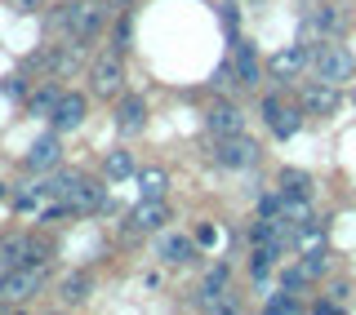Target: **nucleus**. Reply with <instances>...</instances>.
Wrapping results in <instances>:
<instances>
[{
    "instance_id": "obj_1",
    "label": "nucleus",
    "mask_w": 356,
    "mask_h": 315,
    "mask_svg": "<svg viewBox=\"0 0 356 315\" xmlns=\"http://www.w3.org/2000/svg\"><path fill=\"white\" fill-rule=\"evenodd\" d=\"M107 22V5L103 0H67L63 14H58V27L67 31V40H94Z\"/></svg>"
},
{
    "instance_id": "obj_2",
    "label": "nucleus",
    "mask_w": 356,
    "mask_h": 315,
    "mask_svg": "<svg viewBox=\"0 0 356 315\" xmlns=\"http://www.w3.org/2000/svg\"><path fill=\"white\" fill-rule=\"evenodd\" d=\"M44 284V266H9L0 271V307H18V302L36 298Z\"/></svg>"
},
{
    "instance_id": "obj_3",
    "label": "nucleus",
    "mask_w": 356,
    "mask_h": 315,
    "mask_svg": "<svg viewBox=\"0 0 356 315\" xmlns=\"http://www.w3.org/2000/svg\"><path fill=\"white\" fill-rule=\"evenodd\" d=\"M312 71H316V80L325 85H348L356 76V58L343 44H321L316 53H312Z\"/></svg>"
},
{
    "instance_id": "obj_4",
    "label": "nucleus",
    "mask_w": 356,
    "mask_h": 315,
    "mask_svg": "<svg viewBox=\"0 0 356 315\" xmlns=\"http://www.w3.org/2000/svg\"><path fill=\"white\" fill-rule=\"evenodd\" d=\"M49 262V244H36L31 235H14L0 244V266H44Z\"/></svg>"
},
{
    "instance_id": "obj_5",
    "label": "nucleus",
    "mask_w": 356,
    "mask_h": 315,
    "mask_svg": "<svg viewBox=\"0 0 356 315\" xmlns=\"http://www.w3.org/2000/svg\"><path fill=\"white\" fill-rule=\"evenodd\" d=\"M89 89H94L98 98H120V89H125V67H120L116 53L94 58V67H89Z\"/></svg>"
},
{
    "instance_id": "obj_6",
    "label": "nucleus",
    "mask_w": 356,
    "mask_h": 315,
    "mask_svg": "<svg viewBox=\"0 0 356 315\" xmlns=\"http://www.w3.org/2000/svg\"><path fill=\"white\" fill-rule=\"evenodd\" d=\"M214 160L227 164V169H250V164H259V142L245 138V133H236V138H222V147L214 151Z\"/></svg>"
},
{
    "instance_id": "obj_7",
    "label": "nucleus",
    "mask_w": 356,
    "mask_h": 315,
    "mask_svg": "<svg viewBox=\"0 0 356 315\" xmlns=\"http://www.w3.org/2000/svg\"><path fill=\"white\" fill-rule=\"evenodd\" d=\"M263 116H267V125H272L276 138H294L307 111H303V107H298V111H294V107H281V98H267V103H263Z\"/></svg>"
},
{
    "instance_id": "obj_8",
    "label": "nucleus",
    "mask_w": 356,
    "mask_h": 315,
    "mask_svg": "<svg viewBox=\"0 0 356 315\" xmlns=\"http://www.w3.org/2000/svg\"><path fill=\"white\" fill-rule=\"evenodd\" d=\"M165 222H170V205H165L161 196H156V200L143 196V200H138V209L129 213V227H134V231H161Z\"/></svg>"
},
{
    "instance_id": "obj_9",
    "label": "nucleus",
    "mask_w": 356,
    "mask_h": 315,
    "mask_svg": "<svg viewBox=\"0 0 356 315\" xmlns=\"http://www.w3.org/2000/svg\"><path fill=\"white\" fill-rule=\"evenodd\" d=\"M303 111L307 116H330V111H339V85H325V80L307 85L303 89Z\"/></svg>"
},
{
    "instance_id": "obj_10",
    "label": "nucleus",
    "mask_w": 356,
    "mask_h": 315,
    "mask_svg": "<svg viewBox=\"0 0 356 315\" xmlns=\"http://www.w3.org/2000/svg\"><path fill=\"white\" fill-rule=\"evenodd\" d=\"M209 133L222 142V138H236V133H245V116L232 103H218L214 111H209Z\"/></svg>"
},
{
    "instance_id": "obj_11",
    "label": "nucleus",
    "mask_w": 356,
    "mask_h": 315,
    "mask_svg": "<svg viewBox=\"0 0 356 315\" xmlns=\"http://www.w3.org/2000/svg\"><path fill=\"white\" fill-rule=\"evenodd\" d=\"M116 125H120V133H143V129H147V103H143L138 94L120 98V107H116Z\"/></svg>"
},
{
    "instance_id": "obj_12",
    "label": "nucleus",
    "mask_w": 356,
    "mask_h": 315,
    "mask_svg": "<svg viewBox=\"0 0 356 315\" xmlns=\"http://www.w3.org/2000/svg\"><path fill=\"white\" fill-rule=\"evenodd\" d=\"M85 94H63L58 98V107H54V129H81V120H85Z\"/></svg>"
},
{
    "instance_id": "obj_13",
    "label": "nucleus",
    "mask_w": 356,
    "mask_h": 315,
    "mask_svg": "<svg viewBox=\"0 0 356 315\" xmlns=\"http://www.w3.org/2000/svg\"><path fill=\"white\" fill-rule=\"evenodd\" d=\"M281 222L285 227H294V231H303V227H312V200L307 196H289V191H281Z\"/></svg>"
},
{
    "instance_id": "obj_14",
    "label": "nucleus",
    "mask_w": 356,
    "mask_h": 315,
    "mask_svg": "<svg viewBox=\"0 0 356 315\" xmlns=\"http://www.w3.org/2000/svg\"><path fill=\"white\" fill-rule=\"evenodd\" d=\"M63 164V147L58 138H36L27 151V169H36V173H44V169H58Z\"/></svg>"
},
{
    "instance_id": "obj_15",
    "label": "nucleus",
    "mask_w": 356,
    "mask_h": 315,
    "mask_svg": "<svg viewBox=\"0 0 356 315\" xmlns=\"http://www.w3.org/2000/svg\"><path fill=\"white\" fill-rule=\"evenodd\" d=\"M339 27H343V14H339V9H312L307 22H303V40H312L316 31H321V36H334Z\"/></svg>"
},
{
    "instance_id": "obj_16",
    "label": "nucleus",
    "mask_w": 356,
    "mask_h": 315,
    "mask_svg": "<svg viewBox=\"0 0 356 315\" xmlns=\"http://www.w3.org/2000/svg\"><path fill=\"white\" fill-rule=\"evenodd\" d=\"M312 58V53L303 49V44H289V49H281L272 58V76H281V80H289V76H298L303 71V62Z\"/></svg>"
},
{
    "instance_id": "obj_17",
    "label": "nucleus",
    "mask_w": 356,
    "mask_h": 315,
    "mask_svg": "<svg viewBox=\"0 0 356 315\" xmlns=\"http://www.w3.org/2000/svg\"><path fill=\"white\" fill-rule=\"evenodd\" d=\"M232 76H236V85H259V58H254L250 44H236V53H232Z\"/></svg>"
},
{
    "instance_id": "obj_18",
    "label": "nucleus",
    "mask_w": 356,
    "mask_h": 315,
    "mask_svg": "<svg viewBox=\"0 0 356 315\" xmlns=\"http://www.w3.org/2000/svg\"><path fill=\"white\" fill-rule=\"evenodd\" d=\"M156 253H161L165 262H192V253H196V240H187V235H161Z\"/></svg>"
},
{
    "instance_id": "obj_19",
    "label": "nucleus",
    "mask_w": 356,
    "mask_h": 315,
    "mask_svg": "<svg viewBox=\"0 0 356 315\" xmlns=\"http://www.w3.org/2000/svg\"><path fill=\"white\" fill-rule=\"evenodd\" d=\"M165 187H170V173H165V169H138V191L147 200L165 196Z\"/></svg>"
},
{
    "instance_id": "obj_20",
    "label": "nucleus",
    "mask_w": 356,
    "mask_h": 315,
    "mask_svg": "<svg viewBox=\"0 0 356 315\" xmlns=\"http://www.w3.org/2000/svg\"><path fill=\"white\" fill-rule=\"evenodd\" d=\"M107 178H111V182H120V178H138L134 155H129V151H111V155H107Z\"/></svg>"
},
{
    "instance_id": "obj_21",
    "label": "nucleus",
    "mask_w": 356,
    "mask_h": 315,
    "mask_svg": "<svg viewBox=\"0 0 356 315\" xmlns=\"http://www.w3.org/2000/svg\"><path fill=\"white\" fill-rule=\"evenodd\" d=\"M281 191H289V196H307L312 178L303 173V169H281Z\"/></svg>"
},
{
    "instance_id": "obj_22",
    "label": "nucleus",
    "mask_w": 356,
    "mask_h": 315,
    "mask_svg": "<svg viewBox=\"0 0 356 315\" xmlns=\"http://www.w3.org/2000/svg\"><path fill=\"white\" fill-rule=\"evenodd\" d=\"M89 298V275H67L63 280V302L67 307H76V302Z\"/></svg>"
},
{
    "instance_id": "obj_23",
    "label": "nucleus",
    "mask_w": 356,
    "mask_h": 315,
    "mask_svg": "<svg viewBox=\"0 0 356 315\" xmlns=\"http://www.w3.org/2000/svg\"><path fill=\"white\" fill-rule=\"evenodd\" d=\"M58 89H36V94H31V116H54V107H58Z\"/></svg>"
},
{
    "instance_id": "obj_24",
    "label": "nucleus",
    "mask_w": 356,
    "mask_h": 315,
    "mask_svg": "<svg viewBox=\"0 0 356 315\" xmlns=\"http://www.w3.org/2000/svg\"><path fill=\"white\" fill-rule=\"evenodd\" d=\"M298 249H303V253H325V231H321L316 222L303 227V231H298Z\"/></svg>"
},
{
    "instance_id": "obj_25",
    "label": "nucleus",
    "mask_w": 356,
    "mask_h": 315,
    "mask_svg": "<svg viewBox=\"0 0 356 315\" xmlns=\"http://www.w3.org/2000/svg\"><path fill=\"white\" fill-rule=\"evenodd\" d=\"M267 311H272V315H289V311H298V298H294V289L276 293L272 302H267Z\"/></svg>"
},
{
    "instance_id": "obj_26",
    "label": "nucleus",
    "mask_w": 356,
    "mask_h": 315,
    "mask_svg": "<svg viewBox=\"0 0 356 315\" xmlns=\"http://www.w3.org/2000/svg\"><path fill=\"white\" fill-rule=\"evenodd\" d=\"M222 284H227V266L209 271V280H205V293H222Z\"/></svg>"
},
{
    "instance_id": "obj_27",
    "label": "nucleus",
    "mask_w": 356,
    "mask_h": 315,
    "mask_svg": "<svg viewBox=\"0 0 356 315\" xmlns=\"http://www.w3.org/2000/svg\"><path fill=\"white\" fill-rule=\"evenodd\" d=\"M196 244H200V249H214V244H218V227H200L196 231Z\"/></svg>"
},
{
    "instance_id": "obj_28",
    "label": "nucleus",
    "mask_w": 356,
    "mask_h": 315,
    "mask_svg": "<svg viewBox=\"0 0 356 315\" xmlns=\"http://www.w3.org/2000/svg\"><path fill=\"white\" fill-rule=\"evenodd\" d=\"M9 5H14L18 14H36V9L44 5V0H9Z\"/></svg>"
},
{
    "instance_id": "obj_29",
    "label": "nucleus",
    "mask_w": 356,
    "mask_h": 315,
    "mask_svg": "<svg viewBox=\"0 0 356 315\" xmlns=\"http://www.w3.org/2000/svg\"><path fill=\"white\" fill-rule=\"evenodd\" d=\"M222 27L236 31V5H222Z\"/></svg>"
}]
</instances>
